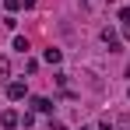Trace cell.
<instances>
[{
    "label": "cell",
    "mask_w": 130,
    "mask_h": 130,
    "mask_svg": "<svg viewBox=\"0 0 130 130\" xmlns=\"http://www.w3.org/2000/svg\"><path fill=\"white\" fill-rule=\"evenodd\" d=\"M28 106H32V112H53V99H46V95H35Z\"/></svg>",
    "instance_id": "277c9868"
},
{
    "label": "cell",
    "mask_w": 130,
    "mask_h": 130,
    "mask_svg": "<svg viewBox=\"0 0 130 130\" xmlns=\"http://www.w3.org/2000/svg\"><path fill=\"white\" fill-rule=\"evenodd\" d=\"M49 130H67V127L60 123V120H49Z\"/></svg>",
    "instance_id": "8fae6325"
},
{
    "label": "cell",
    "mask_w": 130,
    "mask_h": 130,
    "mask_svg": "<svg viewBox=\"0 0 130 130\" xmlns=\"http://www.w3.org/2000/svg\"><path fill=\"white\" fill-rule=\"evenodd\" d=\"M120 21H123V25H130V7H120Z\"/></svg>",
    "instance_id": "30bf717a"
},
{
    "label": "cell",
    "mask_w": 130,
    "mask_h": 130,
    "mask_svg": "<svg viewBox=\"0 0 130 130\" xmlns=\"http://www.w3.org/2000/svg\"><path fill=\"white\" fill-rule=\"evenodd\" d=\"M102 42L109 46V53H123V42H120V35L112 28H102Z\"/></svg>",
    "instance_id": "6da1fadb"
},
{
    "label": "cell",
    "mask_w": 130,
    "mask_h": 130,
    "mask_svg": "<svg viewBox=\"0 0 130 130\" xmlns=\"http://www.w3.org/2000/svg\"><path fill=\"white\" fill-rule=\"evenodd\" d=\"M81 130H91V127H81Z\"/></svg>",
    "instance_id": "5bb4252c"
},
{
    "label": "cell",
    "mask_w": 130,
    "mask_h": 130,
    "mask_svg": "<svg viewBox=\"0 0 130 130\" xmlns=\"http://www.w3.org/2000/svg\"><path fill=\"white\" fill-rule=\"evenodd\" d=\"M21 4H25V7H35V0H21Z\"/></svg>",
    "instance_id": "4fadbf2b"
},
{
    "label": "cell",
    "mask_w": 130,
    "mask_h": 130,
    "mask_svg": "<svg viewBox=\"0 0 130 130\" xmlns=\"http://www.w3.org/2000/svg\"><path fill=\"white\" fill-rule=\"evenodd\" d=\"M0 127H4V130H14V127H21V116H18L14 109H4V112H0Z\"/></svg>",
    "instance_id": "3957f363"
},
{
    "label": "cell",
    "mask_w": 130,
    "mask_h": 130,
    "mask_svg": "<svg viewBox=\"0 0 130 130\" xmlns=\"http://www.w3.org/2000/svg\"><path fill=\"white\" fill-rule=\"evenodd\" d=\"M127 95H130V91H127Z\"/></svg>",
    "instance_id": "9a60e30c"
},
{
    "label": "cell",
    "mask_w": 130,
    "mask_h": 130,
    "mask_svg": "<svg viewBox=\"0 0 130 130\" xmlns=\"http://www.w3.org/2000/svg\"><path fill=\"white\" fill-rule=\"evenodd\" d=\"M99 130H116V123H109V120H102V123H99Z\"/></svg>",
    "instance_id": "7c38bea8"
},
{
    "label": "cell",
    "mask_w": 130,
    "mask_h": 130,
    "mask_svg": "<svg viewBox=\"0 0 130 130\" xmlns=\"http://www.w3.org/2000/svg\"><path fill=\"white\" fill-rule=\"evenodd\" d=\"M42 60H46V63H53V67H60V60H63V53L49 46V49H46V53H42Z\"/></svg>",
    "instance_id": "5b68a950"
},
{
    "label": "cell",
    "mask_w": 130,
    "mask_h": 130,
    "mask_svg": "<svg viewBox=\"0 0 130 130\" xmlns=\"http://www.w3.org/2000/svg\"><path fill=\"white\" fill-rule=\"evenodd\" d=\"M4 7H7V11H11V14H14V11H21L25 4H21V0H4Z\"/></svg>",
    "instance_id": "9c48e42d"
},
{
    "label": "cell",
    "mask_w": 130,
    "mask_h": 130,
    "mask_svg": "<svg viewBox=\"0 0 130 130\" xmlns=\"http://www.w3.org/2000/svg\"><path fill=\"white\" fill-rule=\"evenodd\" d=\"M14 49H18V53H28V39H25V35H14Z\"/></svg>",
    "instance_id": "ba28073f"
},
{
    "label": "cell",
    "mask_w": 130,
    "mask_h": 130,
    "mask_svg": "<svg viewBox=\"0 0 130 130\" xmlns=\"http://www.w3.org/2000/svg\"><path fill=\"white\" fill-rule=\"evenodd\" d=\"M116 130H130V116H127V112L116 116Z\"/></svg>",
    "instance_id": "52a82bcc"
},
{
    "label": "cell",
    "mask_w": 130,
    "mask_h": 130,
    "mask_svg": "<svg viewBox=\"0 0 130 130\" xmlns=\"http://www.w3.org/2000/svg\"><path fill=\"white\" fill-rule=\"evenodd\" d=\"M25 95H28L25 81H7V99H11V102H21Z\"/></svg>",
    "instance_id": "7a4b0ae2"
},
{
    "label": "cell",
    "mask_w": 130,
    "mask_h": 130,
    "mask_svg": "<svg viewBox=\"0 0 130 130\" xmlns=\"http://www.w3.org/2000/svg\"><path fill=\"white\" fill-rule=\"evenodd\" d=\"M4 81H11V60L7 56H0V85Z\"/></svg>",
    "instance_id": "8992f818"
}]
</instances>
